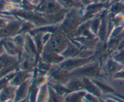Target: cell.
<instances>
[{"label":"cell","mask_w":124,"mask_h":102,"mask_svg":"<svg viewBox=\"0 0 124 102\" xmlns=\"http://www.w3.org/2000/svg\"><path fill=\"white\" fill-rule=\"evenodd\" d=\"M113 1H114V0H101V2H102V3H111V2Z\"/></svg>","instance_id":"obj_2"},{"label":"cell","mask_w":124,"mask_h":102,"mask_svg":"<svg viewBox=\"0 0 124 102\" xmlns=\"http://www.w3.org/2000/svg\"><path fill=\"white\" fill-rule=\"evenodd\" d=\"M101 2V0H81L80 3L82 5L87 6L91 5V4H95Z\"/></svg>","instance_id":"obj_1"},{"label":"cell","mask_w":124,"mask_h":102,"mask_svg":"<svg viewBox=\"0 0 124 102\" xmlns=\"http://www.w3.org/2000/svg\"><path fill=\"white\" fill-rule=\"evenodd\" d=\"M0 1H1V0H0Z\"/></svg>","instance_id":"obj_3"}]
</instances>
